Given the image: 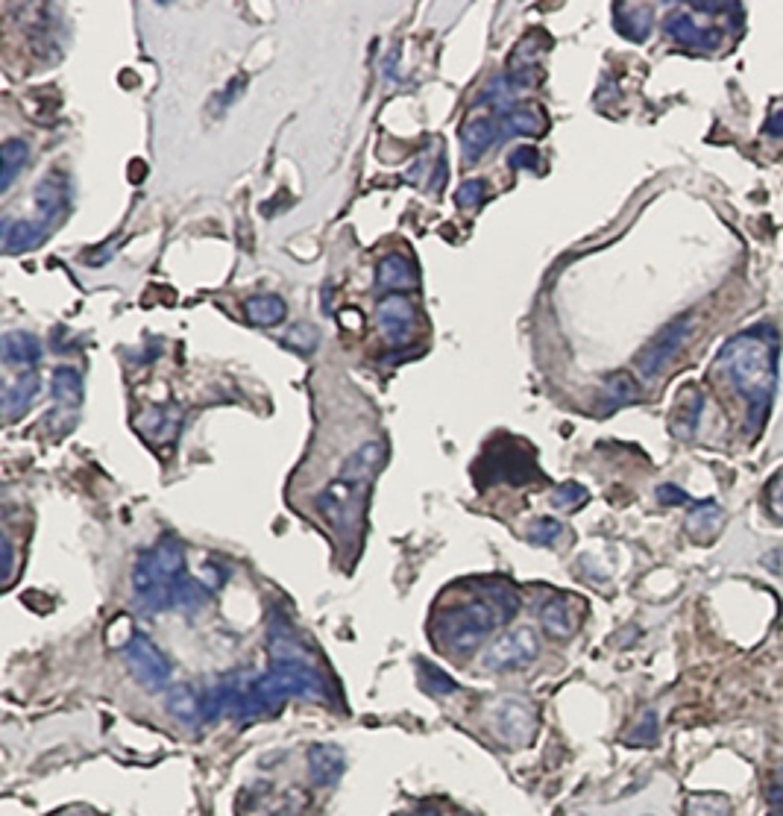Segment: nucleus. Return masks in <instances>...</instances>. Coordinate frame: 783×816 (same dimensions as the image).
<instances>
[{
  "mask_svg": "<svg viewBox=\"0 0 783 816\" xmlns=\"http://www.w3.org/2000/svg\"><path fill=\"white\" fill-rule=\"evenodd\" d=\"M50 394L59 406H80L83 400V376L77 367H56L53 370V379H50Z\"/></svg>",
  "mask_w": 783,
  "mask_h": 816,
  "instance_id": "nucleus-23",
  "label": "nucleus"
},
{
  "mask_svg": "<svg viewBox=\"0 0 783 816\" xmlns=\"http://www.w3.org/2000/svg\"><path fill=\"white\" fill-rule=\"evenodd\" d=\"M719 364L748 406L751 426L760 429L778 391V332L772 326L745 329L722 347Z\"/></svg>",
  "mask_w": 783,
  "mask_h": 816,
  "instance_id": "nucleus-1",
  "label": "nucleus"
},
{
  "mask_svg": "<svg viewBox=\"0 0 783 816\" xmlns=\"http://www.w3.org/2000/svg\"><path fill=\"white\" fill-rule=\"evenodd\" d=\"M420 684H423V690L432 693V696H452V693H458L455 679H449L440 667L429 664V661L420 664Z\"/></svg>",
  "mask_w": 783,
  "mask_h": 816,
  "instance_id": "nucleus-30",
  "label": "nucleus"
},
{
  "mask_svg": "<svg viewBox=\"0 0 783 816\" xmlns=\"http://www.w3.org/2000/svg\"><path fill=\"white\" fill-rule=\"evenodd\" d=\"M654 740H657V714L654 711H646L643 714V720L634 726V731L625 737V743L628 746H652Z\"/></svg>",
  "mask_w": 783,
  "mask_h": 816,
  "instance_id": "nucleus-34",
  "label": "nucleus"
},
{
  "mask_svg": "<svg viewBox=\"0 0 783 816\" xmlns=\"http://www.w3.org/2000/svg\"><path fill=\"white\" fill-rule=\"evenodd\" d=\"M370 485H358V482H347V479H335L332 485H326L314 505L320 511V517L329 523V529L341 538V541H358L361 529H364V514H367V491Z\"/></svg>",
  "mask_w": 783,
  "mask_h": 816,
  "instance_id": "nucleus-4",
  "label": "nucleus"
},
{
  "mask_svg": "<svg viewBox=\"0 0 783 816\" xmlns=\"http://www.w3.org/2000/svg\"><path fill=\"white\" fill-rule=\"evenodd\" d=\"M540 626L552 637H569L578 626V608H572L569 596H555L540 608Z\"/></svg>",
  "mask_w": 783,
  "mask_h": 816,
  "instance_id": "nucleus-18",
  "label": "nucleus"
},
{
  "mask_svg": "<svg viewBox=\"0 0 783 816\" xmlns=\"http://www.w3.org/2000/svg\"><path fill=\"white\" fill-rule=\"evenodd\" d=\"M663 30L678 45L690 47V50H701V53H710V50H716V47L725 42V33L719 27H701L687 9H675L663 21Z\"/></svg>",
  "mask_w": 783,
  "mask_h": 816,
  "instance_id": "nucleus-9",
  "label": "nucleus"
},
{
  "mask_svg": "<svg viewBox=\"0 0 783 816\" xmlns=\"http://www.w3.org/2000/svg\"><path fill=\"white\" fill-rule=\"evenodd\" d=\"M722 523H725V514H722V508L716 502H698L696 508L687 514L684 526H687V535H693L696 541H710V538L719 535Z\"/></svg>",
  "mask_w": 783,
  "mask_h": 816,
  "instance_id": "nucleus-22",
  "label": "nucleus"
},
{
  "mask_svg": "<svg viewBox=\"0 0 783 816\" xmlns=\"http://www.w3.org/2000/svg\"><path fill=\"white\" fill-rule=\"evenodd\" d=\"M65 200H68V194H65V188H62L56 180H44L42 185L36 188V203H39V209H42L44 221H53V218L65 209Z\"/></svg>",
  "mask_w": 783,
  "mask_h": 816,
  "instance_id": "nucleus-29",
  "label": "nucleus"
},
{
  "mask_svg": "<svg viewBox=\"0 0 783 816\" xmlns=\"http://www.w3.org/2000/svg\"><path fill=\"white\" fill-rule=\"evenodd\" d=\"M687 332H690V318H678L672 320L669 326H663V332L654 338L652 344L640 353V359H637L640 376H643V379H657L660 370L672 362V356L681 350Z\"/></svg>",
  "mask_w": 783,
  "mask_h": 816,
  "instance_id": "nucleus-7",
  "label": "nucleus"
},
{
  "mask_svg": "<svg viewBox=\"0 0 783 816\" xmlns=\"http://www.w3.org/2000/svg\"><path fill=\"white\" fill-rule=\"evenodd\" d=\"M493 723H496V731L505 743L511 746H525L534 731H537V717L534 711L525 705V702H517V699H508L496 708L493 714Z\"/></svg>",
  "mask_w": 783,
  "mask_h": 816,
  "instance_id": "nucleus-10",
  "label": "nucleus"
},
{
  "mask_svg": "<svg viewBox=\"0 0 783 816\" xmlns=\"http://www.w3.org/2000/svg\"><path fill=\"white\" fill-rule=\"evenodd\" d=\"M561 538H564V526H561L558 520H552V517H543V520H537V523L528 529V541H531V544L552 546L558 544Z\"/></svg>",
  "mask_w": 783,
  "mask_h": 816,
  "instance_id": "nucleus-31",
  "label": "nucleus"
},
{
  "mask_svg": "<svg viewBox=\"0 0 783 816\" xmlns=\"http://www.w3.org/2000/svg\"><path fill=\"white\" fill-rule=\"evenodd\" d=\"M30 159V147L21 138H6L0 147V191H6L12 180L18 177V171L27 165Z\"/></svg>",
  "mask_w": 783,
  "mask_h": 816,
  "instance_id": "nucleus-25",
  "label": "nucleus"
},
{
  "mask_svg": "<svg viewBox=\"0 0 783 816\" xmlns=\"http://www.w3.org/2000/svg\"><path fill=\"white\" fill-rule=\"evenodd\" d=\"M411 816H440V814H437V811H417V814Z\"/></svg>",
  "mask_w": 783,
  "mask_h": 816,
  "instance_id": "nucleus-44",
  "label": "nucleus"
},
{
  "mask_svg": "<svg viewBox=\"0 0 783 816\" xmlns=\"http://www.w3.org/2000/svg\"><path fill=\"white\" fill-rule=\"evenodd\" d=\"M540 655V640L531 629H514V632H505L502 637H496L484 655V667L487 670H496V673H505V670H522L528 664H534Z\"/></svg>",
  "mask_w": 783,
  "mask_h": 816,
  "instance_id": "nucleus-6",
  "label": "nucleus"
},
{
  "mask_svg": "<svg viewBox=\"0 0 783 816\" xmlns=\"http://www.w3.org/2000/svg\"><path fill=\"white\" fill-rule=\"evenodd\" d=\"M376 285L382 291H393V294H402V291L414 288L417 285V271H414L411 259L399 256V253L385 256L379 262V268H376Z\"/></svg>",
  "mask_w": 783,
  "mask_h": 816,
  "instance_id": "nucleus-16",
  "label": "nucleus"
},
{
  "mask_svg": "<svg viewBox=\"0 0 783 816\" xmlns=\"http://www.w3.org/2000/svg\"><path fill=\"white\" fill-rule=\"evenodd\" d=\"M44 232H47V224L3 218V227H0V244H3V253H24V250L39 247V244H42Z\"/></svg>",
  "mask_w": 783,
  "mask_h": 816,
  "instance_id": "nucleus-17",
  "label": "nucleus"
},
{
  "mask_svg": "<svg viewBox=\"0 0 783 816\" xmlns=\"http://www.w3.org/2000/svg\"><path fill=\"white\" fill-rule=\"evenodd\" d=\"M587 502V488L578 485V482H564L561 488H555L552 494V505L561 508V511H575L578 505Z\"/></svg>",
  "mask_w": 783,
  "mask_h": 816,
  "instance_id": "nucleus-32",
  "label": "nucleus"
},
{
  "mask_svg": "<svg viewBox=\"0 0 783 816\" xmlns=\"http://www.w3.org/2000/svg\"><path fill=\"white\" fill-rule=\"evenodd\" d=\"M657 499H660L663 505H684V502H690V497H687L681 488H675V485H660V488H657Z\"/></svg>",
  "mask_w": 783,
  "mask_h": 816,
  "instance_id": "nucleus-40",
  "label": "nucleus"
},
{
  "mask_svg": "<svg viewBox=\"0 0 783 816\" xmlns=\"http://www.w3.org/2000/svg\"><path fill=\"white\" fill-rule=\"evenodd\" d=\"M0 544H3V582L9 585L12 582V567H15V552H12V541L6 535H3Z\"/></svg>",
  "mask_w": 783,
  "mask_h": 816,
  "instance_id": "nucleus-41",
  "label": "nucleus"
},
{
  "mask_svg": "<svg viewBox=\"0 0 783 816\" xmlns=\"http://www.w3.org/2000/svg\"><path fill=\"white\" fill-rule=\"evenodd\" d=\"M185 549L176 538H162L159 544L138 555L132 567V593L135 602L156 614L174 608L176 582L185 576Z\"/></svg>",
  "mask_w": 783,
  "mask_h": 816,
  "instance_id": "nucleus-3",
  "label": "nucleus"
},
{
  "mask_svg": "<svg viewBox=\"0 0 783 816\" xmlns=\"http://www.w3.org/2000/svg\"><path fill=\"white\" fill-rule=\"evenodd\" d=\"M687 816H731V799L722 793H696L687 802Z\"/></svg>",
  "mask_w": 783,
  "mask_h": 816,
  "instance_id": "nucleus-28",
  "label": "nucleus"
},
{
  "mask_svg": "<svg viewBox=\"0 0 783 816\" xmlns=\"http://www.w3.org/2000/svg\"><path fill=\"white\" fill-rule=\"evenodd\" d=\"M766 505H769V511L778 520H783V476H775L769 482V488H766Z\"/></svg>",
  "mask_w": 783,
  "mask_h": 816,
  "instance_id": "nucleus-39",
  "label": "nucleus"
},
{
  "mask_svg": "<svg viewBox=\"0 0 783 816\" xmlns=\"http://www.w3.org/2000/svg\"><path fill=\"white\" fill-rule=\"evenodd\" d=\"M690 408H684V414L678 417V426H675V435H681V438H693V432H696V423H698V414H701V408H704V397L701 394H696V391H690Z\"/></svg>",
  "mask_w": 783,
  "mask_h": 816,
  "instance_id": "nucleus-33",
  "label": "nucleus"
},
{
  "mask_svg": "<svg viewBox=\"0 0 783 816\" xmlns=\"http://www.w3.org/2000/svg\"><path fill=\"white\" fill-rule=\"evenodd\" d=\"M766 802L769 816H783V767H778L766 781Z\"/></svg>",
  "mask_w": 783,
  "mask_h": 816,
  "instance_id": "nucleus-38",
  "label": "nucleus"
},
{
  "mask_svg": "<svg viewBox=\"0 0 783 816\" xmlns=\"http://www.w3.org/2000/svg\"><path fill=\"white\" fill-rule=\"evenodd\" d=\"M499 127L505 136H540L546 133V112L537 103H522L514 109H505V115H499Z\"/></svg>",
  "mask_w": 783,
  "mask_h": 816,
  "instance_id": "nucleus-15",
  "label": "nucleus"
},
{
  "mask_svg": "<svg viewBox=\"0 0 783 816\" xmlns=\"http://www.w3.org/2000/svg\"><path fill=\"white\" fill-rule=\"evenodd\" d=\"M502 136V127L496 118H473L461 127V150H464V159L473 165L479 162L481 156L499 141Z\"/></svg>",
  "mask_w": 783,
  "mask_h": 816,
  "instance_id": "nucleus-12",
  "label": "nucleus"
},
{
  "mask_svg": "<svg viewBox=\"0 0 783 816\" xmlns=\"http://www.w3.org/2000/svg\"><path fill=\"white\" fill-rule=\"evenodd\" d=\"M124 661H127L135 681L144 684L147 690H165L171 684V661L150 637H132L124 649Z\"/></svg>",
  "mask_w": 783,
  "mask_h": 816,
  "instance_id": "nucleus-5",
  "label": "nucleus"
},
{
  "mask_svg": "<svg viewBox=\"0 0 783 816\" xmlns=\"http://www.w3.org/2000/svg\"><path fill=\"white\" fill-rule=\"evenodd\" d=\"M613 27L631 42H646L649 33H652V6H646V3H616L613 6Z\"/></svg>",
  "mask_w": 783,
  "mask_h": 816,
  "instance_id": "nucleus-14",
  "label": "nucleus"
},
{
  "mask_svg": "<svg viewBox=\"0 0 783 816\" xmlns=\"http://www.w3.org/2000/svg\"><path fill=\"white\" fill-rule=\"evenodd\" d=\"M0 350H3V362L12 367H30L42 359V344L30 332H6L0 341Z\"/></svg>",
  "mask_w": 783,
  "mask_h": 816,
  "instance_id": "nucleus-21",
  "label": "nucleus"
},
{
  "mask_svg": "<svg viewBox=\"0 0 783 816\" xmlns=\"http://www.w3.org/2000/svg\"><path fill=\"white\" fill-rule=\"evenodd\" d=\"M637 397H640V388H637V382H634L631 373H613L608 382H605V388H602V400H605L608 408L628 406Z\"/></svg>",
  "mask_w": 783,
  "mask_h": 816,
  "instance_id": "nucleus-27",
  "label": "nucleus"
},
{
  "mask_svg": "<svg viewBox=\"0 0 783 816\" xmlns=\"http://www.w3.org/2000/svg\"><path fill=\"white\" fill-rule=\"evenodd\" d=\"M385 458H388V447H385L382 441H364V444L341 464L338 479L358 482V485H370V479L382 470Z\"/></svg>",
  "mask_w": 783,
  "mask_h": 816,
  "instance_id": "nucleus-11",
  "label": "nucleus"
},
{
  "mask_svg": "<svg viewBox=\"0 0 783 816\" xmlns=\"http://www.w3.org/2000/svg\"><path fill=\"white\" fill-rule=\"evenodd\" d=\"M244 315H247L250 323H256V326H276V323L285 320L288 306L276 294H259V297H250L244 303Z\"/></svg>",
  "mask_w": 783,
  "mask_h": 816,
  "instance_id": "nucleus-24",
  "label": "nucleus"
},
{
  "mask_svg": "<svg viewBox=\"0 0 783 816\" xmlns=\"http://www.w3.org/2000/svg\"><path fill=\"white\" fill-rule=\"evenodd\" d=\"M39 394V376L36 373H21L15 376L6 388H3V417L6 420H15L18 414H24L27 408L33 406Z\"/></svg>",
  "mask_w": 783,
  "mask_h": 816,
  "instance_id": "nucleus-19",
  "label": "nucleus"
},
{
  "mask_svg": "<svg viewBox=\"0 0 783 816\" xmlns=\"http://www.w3.org/2000/svg\"><path fill=\"white\" fill-rule=\"evenodd\" d=\"M508 162H511V168H514V171H540L543 156L537 153V147H531V144H520V147H514V150H511Z\"/></svg>",
  "mask_w": 783,
  "mask_h": 816,
  "instance_id": "nucleus-37",
  "label": "nucleus"
},
{
  "mask_svg": "<svg viewBox=\"0 0 783 816\" xmlns=\"http://www.w3.org/2000/svg\"><path fill=\"white\" fill-rule=\"evenodd\" d=\"M484 197H487V185L481 180H467L455 191V203L461 209H479L481 203H484Z\"/></svg>",
  "mask_w": 783,
  "mask_h": 816,
  "instance_id": "nucleus-36",
  "label": "nucleus"
},
{
  "mask_svg": "<svg viewBox=\"0 0 783 816\" xmlns=\"http://www.w3.org/2000/svg\"><path fill=\"white\" fill-rule=\"evenodd\" d=\"M361 312H341V323L347 326V329H358L361 326Z\"/></svg>",
  "mask_w": 783,
  "mask_h": 816,
  "instance_id": "nucleus-43",
  "label": "nucleus"
},
{
  "mask_svg": "<svg viewBox=\"0 0 783 816\" xmlns=\"http://www.w3.org/2000/svg\"><path fill=\"white\" fill-rule=\"evenodd\" d=\"M766 133H769V136H783V109L781 112H775V115L766 121Z\"/></svg>",
  "mask_w": 783,
  "mask_h": 816,
  "instance_id": "nucleus-42",
  "label": "nucleus"
},
{
  "mask_svg": "<svg viewBox=\"0 0 783 816\" xmlns=\"http://www.w3.org/2000/svg\"><path fill=\"white\" fill-rule=\"evenodd\" d=\"M520 611V593L511 582L484 579L476 582V599L437 611L432 637L452 655H470L493 629L505 626Z\"/></svg>",
  "mask_w": 783,
  "mask_h": 816,
  "instance_id": "nucleus-2",
  "label": "nucleus"
},
{
  "mask_svg": "<svg viewBox=\"0 0 783 816\" xmlns=\"http://www.w3.org/2000/svg\"><path fill=\"white\" fill-rule=\"evenodd\" d=\"M285 341H288V347H294V350H300V353H311V350L317 347L320 335H317V329H314L311 323H297V326L285 335Z\"/></svg>",
  "mask_w": 783,
  "mask_h": 816,
  "instance_id": "nucleus-35",
  "label": "nucleus"
},
{
  "mask_svg": "<svg viewBox=\"0 0 783 816\" xmlns=\"http://www.w3.org/2000/svg\"><path fill=\"white\" fill-rule=\"evenodd\" d=\"M165 702H168V711L174 714L179 723H188V726L203 723V699H197L185 684L171 687Z\"/></svg>",
  "mask_w": 783,
  "mask_h": 816,
  "instance_id": "nucleus-26",
  "label": "nucleus"
},
{
  "mask_svg": "<svg viewBox=\"0 0 783 816\" xmlns=\"http://www.w3.org/2000/svg\"><path fill=\"white\" fill-rule=\"evenodd\" d=\"M308 770L317 787H329L344 775V752L335 746H314L308 752Z\"/></svg>",
  "mask_w": 783,
  "mask_h": 816,
  "instance_id": "nucleus-20",
  "label": "nucleus"
},
{
  "mask_svg": "<svg viewBox=\"0 0 783 816\" xmlns=\"http://www.w3.org/2000/svg\"><path fill=\"white\" fill-rule=\"evenodd\" d=\"M376 323H379V332L388 344H405L414 329H417V309L408 297L402 294H391L379 303L376 309Z\"/></svg>",
  "mask_w": 783,
  "mask_h": 816,
  "instance_id": "nucleus-8",
  "label": "nucleus"
},
{
  "mask_svg": "<svg viewBox=\"0 0 783 816\" xmlns=\"http://www.w3.org/2000/svg\"><path fill=\"white\" fill-rule=\"evenodd\" d=\"M179 423H182V414L174 406H153L138 414V432L144 438H150L153 444L174 441L176 432H179Z\"/></svg>",
  "mask_w": 783,
  "mask_h": 816,
  "instance_id": "nucleus-13",
  "label": "nucleus"
}]
</instances>
